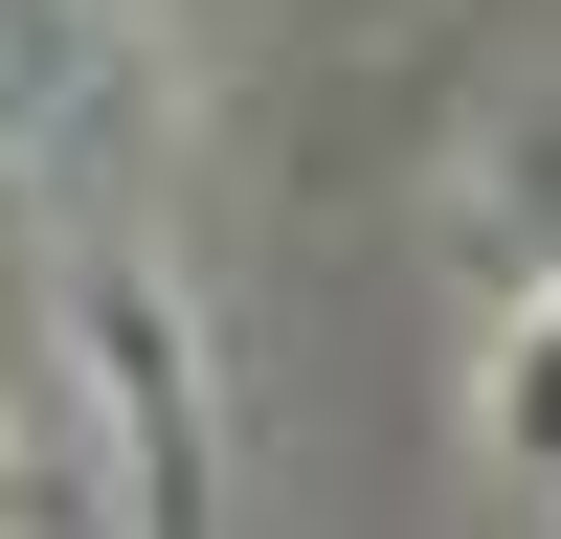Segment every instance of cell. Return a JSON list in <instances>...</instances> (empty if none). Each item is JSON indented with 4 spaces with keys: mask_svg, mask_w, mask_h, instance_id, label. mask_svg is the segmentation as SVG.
I'll list each match as a JSON object with an SVG mask.
<instances>
[{
    "mask_svg": "<svg viewBox=\"0 0 561 539\" xmlns=\"http://www.w3.org/2000/svg\"><path fill=\"white\" fill-rule=\"evenodd\" d=\"M494 427H517V472L561 494V314H539V337H517V382H494Z\"/></svg>",
    "mask_w": 561,
    "mask_h": 539,
    "instance_id": "cell-1",
    "label": "cell"
}]
</instances>
